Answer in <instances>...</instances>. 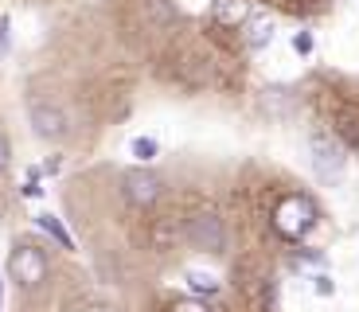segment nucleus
Segmentation results:
<instances>
[{"instance_id":"nucleus-4","label":"nucleus","mask_w":359,"mask_h":312,"mask_svg":"<svg viewBox=\"0 0 359 312\" xmlns=\"http://www.w3.org/2000/svg\"><path fill=\"white\" fill-rule=\"evenodd\" d=\"M121 196L129 207H153L164 196V179L153 168H129L121 176Z\"/></svg>"},{"instance_id":"nucleus-7","label":"nucleus","mask_w":359,"mask_h":312,"mask_svg":"<svg viewBox=\"0 0 359 312\" xmlns=\"http://www.w3.org/2000/svg\"><path fill=\"white\" fill-rule=\"evenodd\" d=\"M211 16L223 27H243L246 20H250V0H215Z\"/></svg>"},{"instance_id":"nucleus-13","label":"nucleus","mask_w":359,"mask_h":312,"mask_svg":"<svg viewBox=\"0 0 359 312\" xmlns=\"http://www.w3.org/2000/svg\"><path fill=\"white\" fill-rule=\"evenodd\" d=\"M188 285H191V293H199V297L219 293V281L211 273H188Z\"/></svg>"},{"instance_id":"nucleus-11","label":"nucleus","mask_w":359,"mask_h":312,"mask_svg":"<svg viewBox=\"0 0 359 312\" xmlns=\"http://www.w3.org/2000/svg\"><path fill=\"white\" fill-rule=\"evenodd\" d=\"M340 137L359 149V109H344L340 114Z\"/></svg>"},{"instance_id":"nucleus-18","label":"nucleus","mask_w":359,"mask_h":312,"mask_svg":"<svg viewBox=\"0 0 359 312\" xmlns=\"http://www.w3.org/2000/svg\"><path fill=\"white\" fill-rule=\"evenodd\" d=\"M8 47V20H0V51Z\"/></svg>"},{"instance_id":"nucleus-15","label":"nucleus","mask_w":359,"mask_h":312,"mask_svg":"<svg viewBox=\"0 0 359 312\" xmlns=\"http://www.w3.org/2000/svg\"><path fill=\"white\" fill-rule=\"evenodd\" d=\"M293 51H297V55H309V51H313V32H297V36H293Z\"/></svg>"},{"instance_id":"nucleus-17","label":"nucleus","mask_w":359,"mask_h":312,"mask_svg":"<svg viewBox=\"0 0 359 312\" xmlns=\"http://www.w3.org/2000/svg\"><path fill=\"white\" fill-rule=\"evenodd\" d=\"M316 293L328 297V293H332V281H328V277H316Z\"/></svg>"},{"instance_id":"nucleus-9","label":"nucleus","mask_w":359,"mask_h":312,"mask_svg":"<svg viewBox=\"0 0 359 312\" xmlns=\"http://www.w3.org/2000/svg\"><path fill=\"white\" fill-rule=\"evenodd\" d=\"M36 226H43L47 234H51L55 242H59V246H67V250H74V238H71V231H67L63 223H59V219H55V215H36Z\"/></svg>"},{"instance_id":"nucleus-1","label":"nucleus","mask_w":359,"mask_h":312,"mask_svg":"<svg viewBox=\"0 0 359 312\" xmlns=\"http://www.w3.org/2000/svg\"><path fill=\"white\" fill-rule=\"evenodd\" d=\"M316 226V207L309 196H285L278 207H273V231L289 242H301L309 231Z\"/></svg>"},{"instance_id":"nucleus-2","label":"nucleus","mask_w":359,"mask_h":312,"mask_svg":"<svg viewBox=\"0 0 359 312\" xmlns=\"http://www.w3.org/2000/svg\"><path fill=\"white\" fill-rule=\"evenodd\" d=\"M184 238L196 250H203V254H223L226 250V226L215 211H196L188 223H184Z\"/></svg>"},{"instance_id":"nucleus-5","label":"nucleus","mask_w":359,"mask_h":312,"mask_svg":"<svg viewBox=\"0 0 359 312\" xmlns=\"http://www.w3.org/2000/svg\"><path fill=\"white\" fill-rule=\"evenodd\" d=\"M27 117H32L36 137H43V141H63V137H67V114H63V109L32 106V109H27Z\"/></svg>"},{"instance_id":"nucleus-19","label":"nucleus","mask_w":359,"mask_h":312,"mask_svg":"<svg viewBox=\"0 0 359 312\" xmlns=\"http://www.w3.org/2000/svg\"><path fill=\"white\" fill-rule=\"evenodd\" d=\"M82 312H114V308H109V304H86Z\"/></svg>"},{"instance_id":"nucleus-14","label":"nucleus","mask_w":359,"mask_h":312,"mask_svg":"<svg viewBox=\"0 0 359 312\" xmlns=\"http://www.w3.org/2000/svg\"><path fill=\"white\" fill-rule=\"evenodd\" d=\"M168 312H211V308H207L203 301H191V297H184V301H176Z\"/></svg>"},{"instance_id":"nucleus-12","label":"nucleus","mask_w":359,"mask_h":312,"mask_svg":"<svg viewBox=\"0 0 359 312\" xmlns=\"http://www.w3.org/2000/svg\"><path fill=\"white\" fill-rule=\"evenodd\" d=\"M129 152H133L137 161H156V156H161V144L153 141V137H133V144H129Z\"/></svg>"},{"instance_id":"nucleus-3","label":"nucleus","mask_w":359,"mask_h":312,"mask_svg":"<svg viewBox=\"0 0 359 312\" xmlns=\"http://www.w3.org/2000/svg\"><path fill=\"white\" fill-rule=\"evenodd\" d=\"M8 273L20 289H36L47 277V254L39 246H32V242H20L8 258Z\"/></svg>"},{"instance_id":"nucleus-6","label":"nucleus","mask_w":359,"mask_h":312,"mask_svg":"<svg viewBox=\"0 0 359 312\" xmlns=\"http://www.w3.org/2000/svg\"><path fill=\"white\" fill-rule=\"evenodd\" d=\"M313 168L320 179H336L344 172V149L332 144L328 137H316L313 141Z\"/></svg>"},{"instance_id":"nucleus-16","label":"nucleus","mask_w":359,"mask_h":312,"mask_svg":"<svg viewBox=\"0 0 359 312\" xmlns=\"http://www.w3.org/2000/svg\"><path fill=\"white\" fill-rule=\"evenodd\" d=\"M8 161H12V144H8V137L0 133V172L8 168Z\"/></svg>"},{"instance_id":"nucleus-8","label":"nucleus","mask_w":359,"mask_h":312,"mask_svg":"<svg viewBox=\"0 0 359 312\" xmlns=\"http://www.w3.org/2000/svg\"><path fill=\"white\" fill-rule=\"evenodd\" d=\"M243 39H246V47H250V51H262V47L273 39V20H269V16L246 20V36Z\"/></svg>"},{"instance_id":"nucleus-10","label":"nucleus","mask_w":359,"mask_h":312,"mask_svg":"<svg viewBox=\"0 0 359 312\" xmlns=\"http://www.w3.org/2000/svg\"><path fill=\"white\" fill-rule=\"evenodd\" d=\"M144 12H149V24H156V27L176 24V8H172V0H144Z\"/></svg>"}]
</instances>
